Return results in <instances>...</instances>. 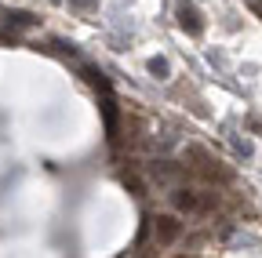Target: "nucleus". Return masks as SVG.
Segmentation results:
<instances>
[{"label": "nucleus", "instance_id": "nucleus-1", "mask_svg": "<svg viewBox=\"0 0 262 258\" xmlns=\"http://www.w3.org/2000/svg\"><path fill=\"white\" fill-rule=\"evenodd\" d=\"M171 200H175V207H179V211H186V215H208V211L219 204V193H211V189H186V185H179V189L171 193Z\"/></svg>", "mask_w": 262, "mask_h": 258}, {"label": "nucleus", "instance_id": "nucleus-2", "mask_svg": "<svg viewBox=\"0 0 262 258\" xmlns=\"http://www.w3.org/2000/svg\"><path fill=\"white\" fill-rule=\"evenodd\" d=\"M153 233H157V244H175L179 240V233H182V222L175 218V215H157L153 218Z\"/></svg>", "mask_w": 262, "mask_h": 258}, {"label": "nucleus", "instance_id": "nucleus-3", "mask_svg": "<svg viewBox=\"0 0 262 258\" xmlns=\"http://www.w3.org/2000/svg\"><path fill=\"white\" fill-rule=\"evenodd\" d=\"M179 26L186 29L189 37H201V33H204V22H201V15H196V8H193V4H186V0L179 4Z\"/></svg>", "mask_w": 262, "mask_h": 258}, {"label": "nucleus", "instance_id": "nucleus-4", "mask_svg": "<svg viewBox=\"0 0 262 258\" xmlns=\"http://www.w3.org/2000/svg\"><path fill=\"white\" fill-rule=\"evenodd\" d=\"M149 175H153L160 185H171V182H179V178H182V168H179V164H171V160H160V164H153V168H149Z\"/></svg>", "mask_w": 262, "mask_h": 258}, {"label": "nucleus", "instance_id": "nucleus-5", "mask_svg": "<svg viewBox=\"0 0 262 258\" xmlns=\"http://www.w3.org/2000/svg\"><path fill=\"white\" fill-rule=\"evenodd\" d=\"M149 73H153L157 80H168V77H171V66H168V58H160V55H157V58H149Z\"/></svg>", "mask_w": 262, "mask_h": 258}, {"label": "nucleus", "instance_id": "nucleus-6", "mask_svg": "<svg viewBox=\"0 0 262 258\" xmlns=\"http://www.w3.org/2000/svg\"><path fill=\"white\" fill-rule=\"evenodd\" d=\"M4 18H8V26H22V29L37 26V18H33V15H26V11H4Z\"/></svg>", "mask_w": 262, "mask_h": 258}, {"label": "nucleus", "instance_id": "nucleus-7", "mask_svg": "<svg viewBox=\"0 0 262 258\" xmlns=\"http://www.w3.org/2000/svg\"><path fill=\"white\" fill-rule=\"evenodd\" d=\"M84 77H88V84L102 87V91H110V80H106V73H102V69H95V66H84Z\"/></svg>", "mask_w": 262, "mask_h": 258}, {"label": "nucleus", "instance_id": "nucleus-8", "mask_svg": "<svg viewBox=\"0 0 262 258\" xmlns=\"http://www.w3.org/2000/svg\"><path fill=\"white\" fill-rule=\"evenodd\" d=\"M120 182H124V185H127L131 193H135V197H146V185H142V178H139V175L124 171V175H120Z\"/></svg>", "mask_w": 262, "mask_h": 258}, {"label": "nucleus", "instance_id": "nucleus-9", "mask_svg": "<svg viewBox=\"0 0 262 258\" xmlns=\"http://www.w3.org/2000/svg\"><path fill=\"white\" fill-rule=\"evenodd\" d=\"M70 8H77V11H91V8H95V0H70Z\"/></svg>", "mask_w": 262, "mask_h": 258}, {"label": "nucleus", "instance_id": "nucleus-10", "mask_svg": "<svg viewBox=\"0 0 262 258\" xmlns=\"http://www.w3.org/2000/svg\"><path fill=\"white\" fill-rule=\"evenodd\" d=\"M237 146V153H244V156H251V142H233Z\"/></svg>", "mask_w": 262, "mask_h": 258}, {"label": "nucleus", "instance_id": "nucleus-11", "mask_svg": "<svg viewBox=\"0 0 262 258\" xmlns=\"http://www.w3.org/2000/svg\"><path fill=\"white\" fill-rule=\"evenodd\" d=\"M248 8H251L255 15H262V0H251V4H248Z\"/></svg>", "mask_w": 262, "mask_h": 258}]
</instances>
